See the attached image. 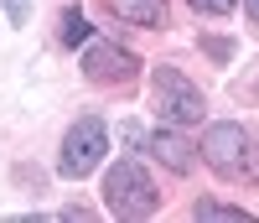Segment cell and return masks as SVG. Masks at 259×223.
Listing matches in <instances>:
<instances>
[{"label":"cell","mask_w":259,"mask_h":223,"mask_svg":"<svg viewBox=\"0 0 259 223\" xmlns=\"http://www.w3.org/2000/svg\"><path fill=\"white\" fill-rule=\"evenodd\" d=\"M197 151H202V161L218 176H228V182H259V140L244 125H233V120L207 125Z\"/></svg>","instance_id":"cell-1"},{"label":"cell","mask_w":259,"mask_h":223,"mask_svg":"<svg viewBox=\"0 0 259 223\" xmlns=\"http://www.w3.org/2000/svg\"><path fill=\"white\" fill-rule=\"evenodd\" d=\"M104 208L114 218H150L161 208V192L140 161H114L109 176H104Z\"/></svg>","instance_id":"cell-2"},{"label":"cell","mask_w":259,"mask_h":223,"mask_svg":"<svg viewBox=\"0 0 259 223\" xmlns=\"http://www.w3.org/2000/svg\"><path fill=\"white\" fill-rule=\"evenodd\" d=\"M104 151H109V130H104V120H99V115H83L68 135H62L57 171L68 176V182H83V176L104 161Z\"/></svg>","instance_id":"cell-3"},{"label":"cell","mask_w":259,"mask_h":223,"mask_svg":"<svg viewBox=\"0 0 259 223\" xmlns=\"http://www.w3.org/2000/svg\"><path fill=\"white\" fill-rule=\"evenodd\" d=\"M150 94H156V115L166 125H197L202 120V94H197V83H187L182 68H156V78H150Z\"/></svg>","instance_id":"cell-4"},{"label":"cell","mask_w":259,"mask_h":223,"mask_svg":"<svg viewBox=\"0 0 259 223\" xmlns=\"http://www.w3.org/2000/svg\"><path fill=\"white\" fill-rule=\"evenodd\" d=\"M83 73H89L94 83H135L140 73V57L114 47V42H94L89 52H83Z\"/></svg>","instance_id":"cell-5"},{"label":"cell","mask_w":259,"mask_h":223,"mask_svg":"<svg viewBox=\"0 0 259 223\" xmlns=\"http://www.w3.org/2000/svg\"><path fill=\"white\" fill-rule=\"evenodd\" d=\"M145 151L156 156L161 166H171L177 176H187L192 166H197V151L187 145V135H177V125H171V130H150V135H145Z\"/></svg>","instance_id":"cell-6"},{"label":"cell","mask_w":259,"mask_h":223,"mask_svg":"<svg viewBox=\"0 0 259 223\" xmlns=\"http://www.w3.org/2000/svg\"><path fill=\"white\" fill-rule=\"evenodd\" d=\"M109 16L130 26H166V0H109Z\"/></svg>","instance_id":"cell-7"},{"label":"cell","mask_w":259,"mask_h":223,"mask_svg":"<svg viewBox=\"0 0 259 223\" xmlns=\"http://www.w3.org/2000/svg\"><path fill=\"white\" fill-rule=\"evenodd\" d=\"M192 218H218V223H249V213L244 208H233V203H212V197H202V203L197 208H192Z\"/></svg>","instance_id":"cell-8"},{"label":"cell","mask_w":259,"mask_h":223,"mask_svg":"<svg viewBox=\"0 0 259 223\" xmlns=\"http://www.w3.org/2000/svg\"><path fill=\"white\" fill-rule=\"evenodd\" d=\"M57 36H62V47H83V42H89V21H83L78 11H68L57 21Z\"/></svg>","instance_id":"cell-9"},{"label":"cell","mask_w":259,"mask_h":223,"mask_svg":"<svg viewBox=\"0 0 259 223\" xmlns=\"http://www.w3.org/2000/svg\"><path fill=\"white\" fill-rule=\"evenodd\" d=\"M187 6H192V11H202V16H228L239 0H187Z\"/></svg>","instance_id":"cell-10"},{"label":"cell","mask_w":259,"mask_h":223,"mask_svg":"<svg viewBox=\"0 0 259 223\" xmlns=\"http://www.w3.org/2000/svg\"><path fill=\"white\" fill-rule=\"evenodd\" d=\"M6 16H11V21H16V26H21V21H26L31 11H26V0H6Z\"/></svg>","instance_id":"cell-11"},{"label":"cell","mask_w":259,"mask_h":223,"mask_svg":"<svg viewBox=\"0 0 259 223\" xmlns=\"http://www.w3.org/2000/svg\"><path fill=\"white\" fill-rule=\"evenodd\" d=\"M244 11H249V21H259V0H244Z\"/></svg>","instance_id":"cell-12"}]
</instances>
